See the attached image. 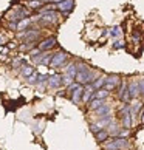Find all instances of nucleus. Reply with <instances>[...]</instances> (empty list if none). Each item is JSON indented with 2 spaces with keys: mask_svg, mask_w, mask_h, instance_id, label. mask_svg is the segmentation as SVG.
<instances>
[{
  "mask_svg": "<svg viewBox=\"0 0 144 150\" xmlns=\"http://www.w3.org/2000/svg\"><path fill=\"white\" fill-rule=\"evenodd\" d=\"M99 76H93L92 71L87 68L85 65H79V68H77V76H76V82L77 84H93Z\"/></svg>",
  "mask_w": 144,
  "mask_h": 150,
  "instance_id": "1",
  "label": "nucleus"
},
{
  "mask_svg": "<svg viewBox=\"0 0 144 150\" xmlns=\"http://www.w3.org/2000/svg\"><path fill=\"white\" fill-rule=\"evenodd\" d=\"M104 147H106V150H127L130 147V144L126 138H116L112 142H107Z\"/></svg>",
  "mask_w": 144,
  "mask_h": 150,
  "instance_id": "2",
  "label": "nucleus"
},
{
  "mask_svg": "<svg viewBox=\"0 0 144 150\" xmlns=\"http://www.w3.org/2000/svg\"><path fill=\"white\" fill-rule=\"evenodd\" d=\"M119 116H121V121H123L124 129H130L132 127V113H130V107L127 104L119 110Z\"/></svg>",
  "mask_w": 144,
  "mask_h": 150,
  "instance_id": "3",
  "label": "nucleus"
},
{
  "mask_svg": "<svg viewBox=\"0 0 144 150\" xmlns=\"http://www.w3.org/2000/svg\"><path fill=\"white\" fill-rule=\"evenodd\" d=\"M68 90H71V99H73V102H81L82 101V96H84V87H82L81 84H77V82H73Z\"/></svg>",
  "mask_w": 144,
  "mask_h": 150,
  "instance_id": "4",
  "label": "nucleus"
},
{
  "mask_svg": "<svg viewBox=\"0 0 144 150\" xmlns=\"http://www.w3.org/2000/svg\"><path fill=\"white\" fill-rule=\"evenodd\" d=\"M118 84H119V77L118 76H110V77H107L106 79V84H104V90H107V91H112V90H115L116 87H118Z\"/></svg>",
  "mask_w": 144,
  "mask_h": 150,
  "instance_id": "5",
  "label": "nucleus"
},
{
  "mask_svg": "<svg viewBox=\"0 0 144 150\" xmlns=\"http://www.w3.org/2000/svg\"><path fill=\"white\" fill-rule=\"evenodd\" d=\"M26 16H30L28 11H25L23 8H20V9H17V11H14V13H9V14H8V19H9V20H14V23H17V20L26 17Z\"/></svg>",
  "mask_w": 144,
  "mask_h": 150,
  "instance_id": "6",
  "label": "nucleus"
},
{
  "mask_svg": "<svg viewBox=\"0 0 144 150\" xmlns=\"http://www.w3.org/2000/svg\"><path fill=\"white\" fill-rule=\"evenodd\" d=\"M65 59H67V54L65 53H62V51H59V53H56L53 56V59H51V67H62L64 65V62H65Z\"/></svg>",
  "mask_w": 144,
  "mask_h": 150,
  "instance_id": "7",
  "label": "nucleus"
},
{
  "mask_svg": "<svg viewBox=\"0 0 144 150\" xmlns=\"http://www.w3.org/2000/svg\"><path fill=\"white\" fill-rule=\"evenodd\" d=\"M54 45H56V39H54V37H50V39H47V40H43V42L39 43L37 50H39V51H43V53H45L47 50L53 48Z\"/></svg>",
  "mask_w": 144,
  "mask_h": 150,
  "instance_id": "8",
  "label": "nucleus"
},
{
  "mask_svg": "<svg viewBox=\"0 0 144 150\" xmlns=\"http://www.w3.org/2000/svg\"><path fill=\"white\" fill-rule=\"evenodd\" d=\"M119 99L123 101L124 104H127L132 99L130 96V91H129V87L126 85V82H123V85H121V90H119Z\"/></svg>",
  "mask_w": 144,
  "mask_h": 150,
  "instance_id": "9",
  "label": "nucleus"
},
{
  "mask_svg": "<svg viewBox=\"0 0 144 150\" xmlns=\"http://www.w3.org/2000/svg\"><path fill=\"white\" fill-rule=\"evenodd\" d=\"M60 84H62V76H59V74H51V76L48 77V85H50V87L57 88V87H60Z\"/></svg>",
  "mask_w": 144,
  "mask_h": 150,
  "instance_id": "10",
  "label": "nucleus"
},
{
  "mask_svg": "<svg viewBox=\"0 0 144 150\" xmlns=\"http://www.w3.org/2000/svg\"><path fill=\"white\" fill-rule=\"evenodd\" d=\"M73 5H74V0H64L62 3L57 5V8L60 11H64V13H68V11H71V8H73Z\"/></svg>",
  "mask_w": 144,
  "mask_h": 150,
  "instance_id": "11",
  "label": "nucleus"
},
{
  "mask_svg": "<svg viewBox=\"0 0 144 150\" xmlns=\"http://www.w3.org/2000/svg\"><path fill=\"white\" fill-rule=\"evenodd\" d=\"M20 37H22V40H25V42H33L39 37V34H37V31H28V33H23Z\"/></svg>",
  "mask_w": 144,
  "mask_h": 150,
  "instance_id": "12",
  "label": "nucleus"
},
{
  "mask_svg": "<svg viewBox=\"0 0 144 150\" xmlns=\"http://www.w3.org/2000/svg\"><path fill=\"white\" fill-rule=\"evenodd\" d=\"M109 113H110V107H109V105H106V104L96 110V115L99 116V118H107Z\"/></svg>",
  "mask_w": 144,
  "mask_h": 150,
  "instance_id": "13",
  "label": "nucleus"
},
{
  "mask_svg": "<svg viewBox=\"0 0 144 150\" xmlns=\"http://www.w3.org/2000/svg\"><path fill=\"white\" fill-rule=\"evenodd\" d=\"M129 91H130L132 98H136L138 94H140V84H138V82H132L130 87H129Z\"/></svg>",
  "mask_w": 144,
  "mask_h": 150,
  "instance_id": "14",
  "label": "nucleus"
},
{
  "mask_svg": "<svg viewBox=\"0 0 144 150\" xmlns=\"http://www.w3.org/2000/svg\"><path fill=\"white\" fill-rule=\"evenodd\" d=\"M65 71H67V73L65 74H68L70 77H73V79H76V76H77V67L74 65V64H70L67 68H65Z\"/></svg>",
  "mask_w": 144,
  "mask_h": 150,
  "instance_id": "15",
  "label": "nucleus"
},
{
  "mask_svg": "<svg viewBox=\"0 0 144 150\" xmlns=\"http://www.w3.org/2000/svg\"><path fill=\"white\" fill-rule=\"evenodd\" d=\"M106 79H107V77H104V76H99L98 77V79L95 81V82H93V88H95V90H101V88L104 87V84H106Z\"/></svg>",
  "mask_w": 144,
  "mask_h": 150,
  "instance_id": "16",
  "label": "nucleus"
},
{
  "mask_svg": "<svg viewBox=\"0 0 144 150\" xmlns=\"http://www.w3.org/2000/svg\"><path fill=\"white\" fill-rule=\"evenodd\" d=\"M104 105V99H92V102L88 104V107L92 110H98L99 107H102Z\"/></svg>",
  "mask_w": 144,
  "mask_h": 150,
  "instance_id": "17",
  "label": "nucleus"
},
{
  "mask_svg": "<svg viewBox=\"0 0 144 150\" xmlns=\"http://www.w3.org/2000/svg\"><path fill=\"white\" fill-rule=\"evenodd\" d=\"M109 96V91L104 90V88H101V90H96L95 94H93V99H106Z\"/></svg>",
  "mask_w": 144,
  "mask_h": 150,
  "instance_id": "18",
  "label": "nucleus"
},
{
  "mask_svg": "<svg viewBox=\"0 0 144 150\" xmlns=\"http://www.w3.org/2000/svg\"><path fill=\"white\" fill-rule=\"evenodd\" d=\"M109 135L110 133L107 132V130H101L99 133H96V139H98V142H104L109 138Z\"/></svg>",
  "mask_w": 144,
  "mask_h": 150,
  "instance_id": "19",
  "label": "nucleus"
},
{
  "mask_svg": "<svg viewBox=\"0 0 144 150\" xmlns=\"http://www.w3.org/2000/svg\"><path fill=\"white\" fill-rule=\"evenodd\" d=\"M56 20V16H54L53 13L50 14H42V22H47V23H51V22Z\"/></svg>",
  "mask_w": 144,
  "mask_h": 150,
  "instance_id": "20",
  "label": "nucleus"
},
{
  "mask_svg": "<svg viewBox=\"0 0 144 150\" xmlns=\"http://www.w3.org/2000/svg\"><path fill=\"white\" fill-rule=\"evenodd\" d=\"M22 74L30 77V76L34 74V68H33V67H23V68H22Z\"/></svg>",
  "mask_w": 144,
  "mask_h": 150,
  "instance_id": "21",
  "label": "nucleus"
},
{
  "mask_svg": "<svg viewBox=\"0 0 144 150\" xmlns=\"http://www.w3.org/2000/svg\"><path fill=\"white\" fill-rule=\"evenodd\" d=\"M26 5H28L30 8H40L43 3L40 2V0H30V2H26Z\"/></svg>",
  "mask_w": 144,
  "mask_h": 150,
  "instance_id": "22",
  "label": "nucleus"
},
{
  "mask_svg": "<svg viewBox=\"0 0 144 150\" xmlns=\"http://www.w3.org/2000/svg\"><path fill=\"white\" fill-rule=\"evenodd\" d=\"M62 82H64L67 87H70V85L74 82V79H73V77H70L68 74H64V76H62Z\"/></svg>",
  "mask_w": 144,
  "mask_h": 150,
  "instance_id": "23",
  "label": "nucleus"
},
{
  "mask_svg": "<svg viewBox=\"0 0 144 150\" xmlns=\"http://www.w3.org/2000/svg\"><path fill=\"white\" fill-rule=\"evenodd\" d=\"M28 23H30L28 20H20L19 23H17V30H23V28H26V26H28Z\"/></svg>",
  "mask_w": 144,
  "mask_h": 150,
  "instance_id": "24",
  "label": "nucleus"
},
{
  "mask_svg": "<svg viewBox=\"0 0 144 150\" xmlns=\"http://www.w3.org/2000/svg\"><path fill=\"white\" fill-rule=\"evenodd\" d=\"M110 34H112L113 37H116V36H119V26H113V28L110 30Z\"/></svg>",
  "mask_w": 144,
  "mask_h": 150,
  "instance_id": "25",
  "label": "nucleus"
},
{
  "mask_svg": "<svg viewBox=\"0 0 144 150\" xmlns=\"http://www.w3.org/2000/svg\"><path fill=\"white\" fill-rule=\"evenodd\" d=\"M45 79H48L47 74H40V76L37 77V82H42V81H45Z\"/></svg>",
  "mask_w": 144,
  "mask_h": 150,
  "instance_id": "26",
  "label": "nucleus"
},
{
  "mask_svg": "<svg viewBox=\"0 0 144 150\" xmlns=\"http://www.w3.org/2000/svg\"><path fill=\"white\" fill-rule=\"evenodd\" d=\"M113 47H115V48H121V47H124V43H123V42H116Z\"/></svg>",
  "mask_w": 144,
  "mask_h": 150,
  "instance_id": "27",
  "label": "nucleus"
},
{
  "mask_svg": "<svg viewBox=\"0 0 144 150\" xmlns=\"http://www.w3.org/2000/svg\"><path fill=\"white\" fill-rule=\"evenodd\" d=\"M2 42H3V39H2V37H0V43H2Z\"/></svg>",
  "mask_w": 144,
  "mask_h": 150,
  "instance_id": "28",
  "label": "nucleus"
},
{
  "mask_svg": "<svg viewBox=\"0 0 144 150\" xmlns=\"http://www.w3.org/2000/svg\"><path fill=\"white\" fill-rule=\"evenodd\" d=\"M143 81H144V79H143Z\"/></svg>",
  "mask_w": 144,
  "mask_h": 150,
  "instance_id": "29",
  "label": "nucleus"
}]
</instances>
